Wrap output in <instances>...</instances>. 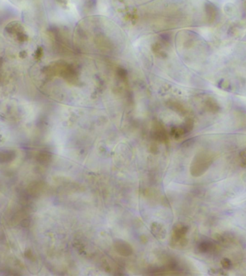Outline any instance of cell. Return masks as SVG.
<instances>
[{"label":"cell","instance_id":"6da1fadb","mask_svg":"<svg viewBox=\"0 0 246 276\" xmlns=\"http://www.w3.org/2000/svg\"><path fill=\"white\" fill-rule=\"evenodd\" d=\"M222 265H223L224 267L228 268H230V260L225 259V260H222Z\"/></svg>","mask_w":246,"mask_h":276},{"label":"cell","instance_id":"7a4b0ae2","mask_svg":"<svg viewBox=\"0 0 246 276\" xmlns=\"http://www.w3.org/2000/svg\"></svg>","mask_w":246,"mask_h":276}]
</instances>
